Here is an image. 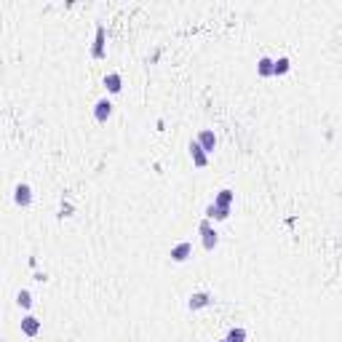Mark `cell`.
Wrapping results in <instances>:
<instances>
[{"instance_id": "6da1fadb", "label": "cell", "mask_w": 342, "mask_h": 342, "mask_svg": "<svg viewBox=\"0 0 342 342\" xmlns=\"http://www.w3.org/2000/svg\"><path fill=\"white\" fill-rule=\"evenodd\" d=\"M14 200H16V206H30L32 204V190H30V184L19 182L16 188H14Z\"/></svg>"}, {"instance_id": "7a4b0ae2", "label": "cell", "mask_w": 342, "mask_h": 342, "mask_svg": "<svg viewBox=\"0 0 342 342\" xmlns=\"http://www.w3.org/2000/svg\"><path fill=\"white\" fill-rule=\"evenodd\" d=\"M200 236H204V248L206 252H214V246H216V232L212 230V224H208V220H204L200 222Z\"/></svg>"}, {"instance_id": "3957f363", "label": "cell", "mask_w": 342, "mask_h": 342, "mask_svg": "<svg viewBox=\"0 0 342 342\" xmlns=\"http://www.w3.org/2000/svg\"><path fill=\"white\" fill-rule=\"evenodd\" d=\"M192 256V244H188V240H182V244H176L174 248H171V260L174 262H184Z\"/></svg>"}, {"instance_id": "277c9868", "label": "cell", "mask_w": 342, "mask_h": 342, "mask_svg": "<svg viewBox=\"0 0 342 342\" xmlns=\"http://www.w3.org/2000/svg\"><path fill=\"white\" fill-rule=\"evenodd\" d=\"M112 115V104H110V99H99V102L94 104V118L99 123H107V118Z\"/></svg>"}, {"instance_id": "5b68a950", "label": "cell", "mask_w": 342, "mask_h": 342, "mask_svg": "<svg viewBox=\"0 0 342 342\" xmlns=\"http://www.w3.org/2000/svg\"><path fill=\"white\" fill-rule=\"evenodd\" d=\"M196 142H198V147H200L204 152H212L214 147H216V136H214V131L206 128V131H200V134H198Z\"/></svg>"}, {"instance_id": "8992f818", "label": "cell", "mask_w": 342, "mask_h": 342, "mask_svg": "<svg viewBox=\"0 0 342 342\" xmlns=\"http://www.w3.org/2000/svg\"><path fill=\"white\" fill-rule=\"evenodd\" d=\"M208 305H212V294H208V292H196L190 297V302H188L190 310H200V308H208Z\"/></svg>"}, {"instance_id": "52a82bcc", "label": "cell", "mask_w": 342, "mask_h": 342, "mask_svg": "<svg viewBox=\"0 0 342 342\" xmlns=\"http://www.w3.org/2000/svg\"><path fill=\"white\" fill-rule=\"evenodd\" d=\"M104 27L102 24H99L96 27V38H94V48H91V56H94V59H102L104 56Z\"/></svg>"}, {"instance_id": "ba28073f", "label": "cell", "mask_w": 342, "mask_h": 342, "mask_svg": "<svg viewBox=\"0 0 342 342\" xmlns=\"http://www.w3.org/2000/svg\"><path fill=\"white\" fill-rule=\"evenodd\" d=\"M22 332H24L27 337H35V334L40 332V321H38L35 316H24L22 318Z\"/></svg>"}, {"instance_id": "9c48e42d", "label": "cell", "mask_w": 342, "mask_h": 342, "mask_svg": "<svg viewBox=\"0 0 342 342\" xmlns=\"http://www.w3.org/2000/svg\"><path fill=\"white\" fill-rule=\"evenodd\" d=\"M104 86H107L110 94H118V91L123 88V78L118 72H110V75H104Z\"/></svg>"}, {"instance_id": "30bf717a", "label": "cell", "mask_w": 342, "mask_h": 342, "mask_svg": "<svg viewBox=\"0 0 342 342\" xmlns=\"http://www.w3.org/2000/svg\"><path fill=\"white\" fill-rule=\"evenodd\" d=\"M190 155H192V163H196L198 168H204L206 163H208L206 152H204V150H200V147H198V142H192V144H190Z\"/></svg>"}, {"instance_id": "8fae6325", "label": "cell", "mask_w": 342, "mask_h": 342, "mask_svg": "<svg viewBox=\"0 0 342 342\" xmlns=\"http://www.w3.org/2000/svg\"><path fill=\"white\" fill-rule=\"evenodd\" d=\"M206 214H208V220H228L230 208H224V206H216V204H212V206L206 208Z\"/></svg>"}, {"instance_id": "7c38bea8", "label": "cell", "mask_w": 342, "mask_h": 342, "mask_svg": "<svg viewBox=\"0 0 342 342\" xmlns=\"http://www.w3.org/2000/svg\"><path fill=\"white\" fill-rule=\"evenodd\" d=\"M289 67H292V62L286 59V56L276 59V62H273V75H286V72H289Z\"/></svg>"}, {"instance_id": "4fadbf2b", "label": "cell", "mask_w": 342, "mask_h": 342, "mask_svg": "<svg viewBox=\"0 0 342 342\" xmlns=\"http://www.w3.org/2000/svg\"><path fill=\"white\" fill-rule=\"evenodd\" d=\"M224 340H228V342H244L246 340V329H244V326H236V329L228 332V337H224Z\"/></svg>"}, {"instance_id": "5bb4252c", "label": "cell", "mask_w": 342, "mask_h": 342, "mask_svg": "<svg viewBox=\"0 0 342 342\" xmlns=\"http://www.w3.org/2000/svg\"><path fill=\"white\" fill-rule=\"evenodd\" d=\"M214 204H216V206H224V208H230V204H232V190H222L220 196L214 198Z\"/></svg>"}, {"instance_id": "9a60e30c", "label": "cell", "mask_w": 342, "mask_h": 342, "mask_svg": "<svg viewBox=\"0 0 342 342\" xmlns=\"http://www.w3.org/2000/svg\"><path fill=\"white\" fill-rule=\"evenodd\" d=\"M16 302H19V308H24V310H30V308H32V294L22 289V292L16 294Z\"/></svg>"}, {"instance_id": "2e32d148", "label": "cell", "mask_w": 342, "mask_h": 342, "mask_svg": "<svg viewBox=\"0 0 342 342\" xmlns=\"http://www.w3.org/2000/svg\"><path fill=\"white\" fill-rule=\"evenodd\" d=\"M256 70H260V75H273V59L262 56L260 64H256Z\"/></svg>"}, {"instance_id": "e0dca14e", "label": "cell", "mask_w": 342, "mask_h": 342, "mask_svg": "<svg viewBox=\"0 0 342 342\" xmlns=\"http://www.w3.org/2000/svg\"><path fill=\"white\" fill-rule=\"evenodd\" d=\"M220 342H228V340H220Z\"/></svg>"}]
</instances>
